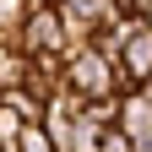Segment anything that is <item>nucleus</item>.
I'll list each match as a JSON object with an SVG mask.
<instances>
[{
	"label": "nucleus",
	"mask_w": 152,
	"mask_h": 152,
	"mask_svg": "<svg viewBox=\"0 0 152 152\" xmlns=\"http://www.w3.org/2000/svg\"><path fill=\"white\" fill-rule=\"evenodd\" d=\"M65 87L76 92L82 103H103V98H125V82H120V65L98 49H82L65 60Z\"/></svg>",
	"instance_id": "obj_1"
},
{
	"label": "nucleus",
	"mask_w": 152,
	"mask_h": 152,
	"mask_svg": "<svg viewBox=\"0 0 152 152\" xmlns=\"http://www.w3.org/2000/svg\"><path fill=\"white\" fill-rule=\"evenodd\" d=\"M16 44H22L27 60H65V22H60V6H33Z\"/></svg>",
	"instance_id": "obj_2"
},
{
	"label": "nucleus",
	"mask_w": 152,
	"mask_h": 152,
	"mask_svg": "<svg viewBox=\"0 0 152 152\" xmlns=\"http://www.w3.org/2000/svg\"><path fill=\"white\" fill-rule=\"evenodd\" d=\"M147 76H152V33L141 27V33L120 49V82H125V92H141Z\"/></svg>",
	"instance_id": "obj_3"
},
{
	"label": "nucleus",
	"mask_w": 152,
	"mask_h": 152,
	"mask_svg": "<svg viewBox=\"0 0 152 152\" xmlns=\"http://www.w3.org/2000/svg\"><path fill=\"white\" fill-rule=\"evenodd\" d=\"M120 130L136 147H152V98L147 92H125L120 98Z\"/></svg>",
	"instance_id": "obj_4"
},
{
	"label": "nucleus",
	"mask_w": 152,
	"mask_h": 152,
	"mask_svg": "<svg viewBox=\"0 0 152 152\" xmlns=\"http://www.w3.org/2000/svg\"><path fill=\"white\" fill-rule=\"evenodd\" d=\"M54 152H103V130L98 125H87V120H76V125H65V130H54Z\"/></svg>",
	"instance_id": "obj_5"
},
{
	"label": "nucleus",
	"mask_w": 152,
	"mask_h": 152,
	"mask_svg": "<svg viewBox=\"0 0 152 152\" xmlns=\"http://www.w3.org/2000/svg\"><path fill=\"white\" fill-rule=\"evenodd\" d=\"M27 130H33V125H27V120H22V114H16L6 98H0V147H6V152H16V141H22Z\"/></svg>",
	"instance_id": "obj_6"
},
{
	"label": "nucleus",
	"mask_w": 152,
	"mask_h": 152,
	"mask_svg": "<svg viewBox=\"0 0 152 152\" xmlns=\"http://www.w3.org/2000/svg\"><path fill=\"white\" fill-rule=\"evenodd\" d=\"M16 152H54V141H49V130H44V125H33L27 136L16 141Z\"/></svg>",
	"instance_id": "obj_7"
},
{
	"label": "nucleus",
	"mask_w": 152,
	"mask_h": 152,
	"mask_svg": "<svg viewBox=\"0 0 152 152\" xmlns=\"http://www.w3.org/2000/svg\"><path fill=\"white\" fill-rule=\"evenodd\" d=\"M103 152H141V147L130 141V136H125L120 125H114V130H103Z\"/></svg>",
	"instance_id": "obj_8"
},
{
	"label": "nucleus",
	"mask_w": 152,
	"mask_h": 152,
	"mask_svg": "<svg viewBox=\"0 0 152 152\" xmlns=\"http://www.w3.org/2000/svg\"><path fill=\"white\" fill-rule=\"evenodd\" d=\"M141 22H147V33H152V0H141Z\"/></svg>",
	"instance_id": "obj_9"
},
{
	"label": "nucleus",
	"mask_w": 152,
	"mask_h": 152,
	"mask_svg": "<svg viewBox=\"0 0 152 152\" xmlns=\"http://www.w3.org/2000/svg\"><path fill=\"white\" fill-rule=\"evenodd\" d=\"M27 6H60V0H27Z\"/></svg>",
	"instance_id": "obj_10"
},
{
	"label": "nucleus",
	"mask_w": 152,
	"mask_h": 152,
	"mask_svg": "<svg viewBox=\"0 0 152 152\" xmlns=\"http://www.w3.org/2000/svg\"><path fill=\"white\" fill-rule=\"evenodd\" d=\"M60 6H82V0H60Z\"/></svg>",
	"instance_id": "obj_11"
},
{
	"label": "nucleus",
	"mask_w": 152,
	"mask_h": 152,
	"mask_svg": "<svg viewBox=\"0 0 152 152\" xmlns=\"http://www.w3.org/2000/svg\"><path fill=\"white\" fill-rule=\"evenodd\" d=\"M136 11H141V0H136Z\"/></svg>",
	"instance_id": "obj_12"
},
{
	"label": "nucleus",
	"mask_w": 152,
	"mask_h": 152,
	"mask_svg": "<svg viewBox=\"0 0 152 152\" xmlns=\"http://www.w3.org/2000/svg\"><path fill=\"white\" fill-rule=\"evenodd\" d=\"M141 152H152V147H141Z\"/></svg>",
	"instance_id": "obj_13"
}]
</instances>
